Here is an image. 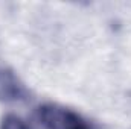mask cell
<instances>
[{"label":"cell","instance_id":"6da1fadb","mask_svg":"<svg viewBox=\"0 0 131 129\" xmlns=\"http://www.w3.org/2000/svg\"><path fill=\"white\" fill-rule=\"evenodd\" d=\"M37 117L44 129H93L92 123L81 114L57 103L38 106Z\"/></svg>","mask_w":131,"mask_h":129},{"label":"cell","instance_id":"7a4b0ae2","mask_svg":"<svg viewBox=\"0 0 131 129\" xmlns=\"http://www.w3.org/2000/svg\"><path fill=\"white\" fill-rule=\"evenodd\" d=\"M29 96L26 85L21 79L6 67H0V102L3 103H14L21 102Z\"/></svg>","mask_w":131,"mask_h":129},{"label":"cell","instance_id":"3957f363","mask_svg":"<svg viewBox=\"0 0 131 129\" xmlns=\"http://www.w3.org/2000/svg\"><path fill=\"white\" fill-rule=\"evenodd\" d=\"M0 129H32V128L21 117H18L15 114H6L0 122Z\"/></svg>","mask_w":131,"mask_h":129}]
</instances>
